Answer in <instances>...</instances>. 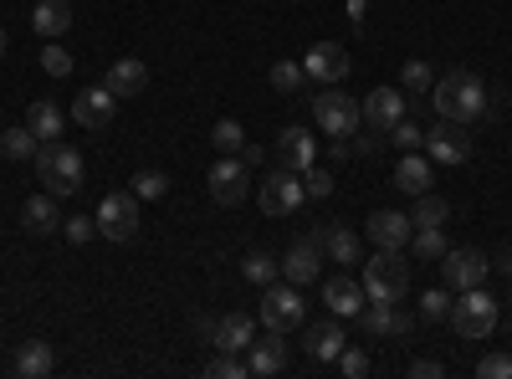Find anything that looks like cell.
<instances>
[{"mask_svg":"<svg viewBox=\"0 0 512 379\" xmlns=\"http://www.w3.org/2000/svg\"><path fill=\"white\" fill-rule=\"evenodd\" d=\"M431 103L441 118H456V123H477L492 113V93H487V82L477 72H466V67H451L446 77H436V88H431Z\"/></svg>","mask_w":512,"mask_h":379,"instance_id":"obj_1","label":"cell"},{"mask_svg":"<svg viewBox=\"0 0 512 379\" xmlns=\"http://www.w3.org/2000/svg\"><path fill=\"white\" fill-rule=\"evenodd\" d=\"M82 175H88L82 149L57 144V139H47V144L36 149V180H41V190H47V195H57V200L77 195V190H82Z\"/></svg>","mask_w":512,"mask_h":379,"instance_id":"obj_2","label":"cell"},{"mask_svg":"<svg viewBox=\"0 0 512 379\" xmlns=\"http://www.w3.org/2000/svg\"><path fill=\"white\" fill-rule=\"evenodd\" d=\"M405 292H410V262H405V251L374 246V257L364 262V298H374V303H400Z\"/></svg>","mask_w":512,"mask_h":379,"instance_id":"obj_3","label":"cell"},{"mask_svg":"<svg viewBox=\"0 0 512 379\" xmlns=\"http://www.w3.org/2000/svg\"><path fill=\"white\" fill-rule=\"evenodd\" d=\"M313 123L328 139H349L354 129H364V108H359V98L344 93V82H328V88L313 98Z\"/></svg>","mask_w":512,"mask_h":379,"instance_id":"obj_4","label":"cell"},{"mask_svg":"<svg viewBox=\"0 0 512 379\" xmlns=\"http://www.w3.org/2000/svg\"><path fill=\"white\" fill-rule=\"evenodd\" d=\"M497 298L487 287H466L456 292V303H451V328L461 333V339H487V333L497 328Z\"/></svg>","mask_w":512,"mask_h":379,"instance_id":"obj_5","label":"cell"},{"mask_svg":"<svg viewBox=\"0 0 512 379\" xmlns=\"http://www.w3.org/2000/svg\"><path fill=\"white\" fill-rule=\"evenodd\" d=\"M256 205H262L267 216H297V210L308 205L303 175H292V170H272L262 185H256Z\"/></svg>","mask_w":512,"mask_h":379,"instance_id":"obj_6","label":"cell"},{"mask_svg":"<svg viewBox=\"0 0 512 379\" xmlns=\"http://www.w3.org/2000/svg\"><path fill=\"white\" fill-rule=\"evenodd\" d=\"M303 287H292V282H267L262 292V323L277 328V333H292V328H303Z\"/></svg>","mask_w":512,"mask_h":379,"instance_id":"obj_7","label":"cell"},{"mask_svg":"<svg viewBox=\"0 0 512 379\" xmlns=\"http://www.w3.org/2000/svg\"><path fill=\"white\" fill-rule=\"evenodd\" d=\"M251 164L241 154H216V164H210V195H216V205H241L251 195Z\"/></svg>","mask_w":512,"mask_h":379,"instance_id":"obj_8","label":"cell"},{"mask_svg":"<svg viewBox=\"0 0 512 379\" xmlns=\"http://www.w3.org/2000/svg\"><path fill=\"white\" fill-rule=\"evenodd\" d=\"M98 231L108 241H134L139 236V195L134 190H113L98 205Z\"/></svg>","mask_w":512,"mask_h":379,"instance_id":"obj_9","label":"cell"},{"mask_svg":"<svg viewBox=\"0 0 512 379\" xmlns=\"http://www.w3.org/2000/svg\"><path fill=\"white\" fill-rule=\"evenodd\" d=\"M487 272H492V262L482 257L477 246H451L446 257H441V287H451V292L482 287V282H487Z\"/></svg>","mask_w":512,"mask_h":379,"instance_id":"obj_10","label":"cell"},{"mask_svg":"<svg viewBox=\"0 0 512 379\" xmlns=\"http://www.w3.org/2000/svg\"><path fill=\"white\" fill-rule=\"evenodd\" d=\"M323 241H318V231L313 236H303V241H292V251L282 257V282H292V287H308V282H318V272H323Z\"/></svg>","mask_w":512,"mask_h":379,"instance_id":"obj_11","label":"cell"},{"mask_svg":"<svg viewBox=\"0 0 512 379\" xmlns=\"http://www.w3.org/2000/svg\"><path fill=\"white\" fill-rule=\"evenodd\" d=\"M359 108H364V123H369L374 134H390L395 123L405 118L410 98H405L400 88H374V93H364V98H359Z\"/></svg>","mask_w":512,"mask_h":379,"instance_id":"obj_12","label":"cell"},{"mask_svg":"<svg viewBox=\"0 0 512 379\" xmlns=\"http://www.w3.org/2000/svg\"><path fill=\"white\" fill-rule=\"evenodd\" d=\"M425 154H431L436 164H466V154H472V139H466V123L441 118L436 129L425 134Z\"/></svg>","mask_w":512,"mask_h":379,"instance_id":"obj_13","label":"cell"},{"mask_svg":"<svg viewBox=\"0 0 512 379\" xmlns=\"http://www.w3.org/2000/svg\"><path fill=\"white\" fill-rule=\"evenodd\" d=\"M287 359H292V349H287V333H277V328H267L262 339H251V349H246V369H251L256 379H272V374H282V369H287Z\"/></svg>","mask_w":512,"mask_h":379,"instance_id":"obj_14","label":"cell"},{"mask_svg":"<svg viewBox=\"0 0 512 379\" xmlns=\"http://www.w3.org/2000/svg\"><path fill=\"white\" fill-rule=\"evenodd\" d=\"M272 159H277V170H292V175H303L318 164V144L308 129H282L277 144H272Z\"/></svg>","mask_w":512,"mask_h":379,"instance_id":"obj_15","label":"cell"},{"mask_svg":"<svg viewBox=\"0 0 512 379\" xmlns=\"http://www.w3.org/2000/svg\"><path fill=\"white\" fill-rule=\"evenodd\" d=\"M410 236H415V226H410L405 210H374L369 216V241L384 246V251H405Z\"/></svg>","mask_w":512,"mask_h":379,"instance_id":"obj_16","label":"cell"},{"mask_svg":"<svg viewBox=\"0 0 512 379\" xmlns=\"http://www.w3.org/2000/svg\"><path fill=\"white\" fill-rule=\"evenodd\" d=\"M113 113H118V98H113L108 88H82V93L72 98V118L82 123V129H108Z\"/></svg>","mask_w":512,"mask_h":379,"instance_id":"obj_17","label":"cell"},{"mask_svg":"<svg viewBox=\"0 0 512 379\" xmlns=\"http://www.w3.org/2000/svg\"><path fill=\"white\" fill-rule=\"evenodd\" d=\"M303 67H308V77H318V82H344V77H349V52L338 47V41H313L308 57H303Z\"/></svg>","mask_w":512,"mask_h":379,"instance_id":"obj_18","label":"cell"},{"mask_svg":"<svg viewBox=\"0 0 512 379\" xmlns=\"http://www.w3.org/2000/svg\"><path fill=\"white\" fill-rule=\"evenodd\" d=\"M431 185H436V159L425 154V149H410V154L400 159V170H395V190H405V195L415 200V195H425Z\"/></svg>","mask_w":512,"mask_h":379,"instance_id":"obj_19","label":"cell"},{"mask_svg":"<svg viewBox=\"0 0 512 379\" xmlns=\"http://www.w3.org/2000/svg\"><path fill=\"white\" fill-rule=\"evenodd\" d=\"M303 344H308V354H313L318 364H338V354L349 349V339H344V318H333V313H328L323 323L308 328V339H303Z\"/></svg>","mask_w":512,"mask_h":379,"instance_id":"obj_20","label":"cell"},{"mask_svg":"<svg viewBox=\"0 0 512 379\" xmlns=\"http://www.w3.org/2000/svg\"><path fill=\"white\" fill-rule=\"evenodd\" d=\"M103 88L123 103V98H139L144 88H149V67L139 62V57H118L113 67H108V77H103Z\"/></svg>","mask_w":512,"mask_h":379,"instance_id":"obj_21","label":"cell"},{"mask_svg":"<svg viewBox=\"0 0 512 379\" xmlns=\"http://www.w3.org/2000/svg\"><path fill=\"white\" fill-rule=\"evenodd\" d=\"M323 303H328V313H333V318H354L369 298H364V282H354V277L338 272V277H328V282H323Z\"/></svg>","mask_w":512,"mask_h":379,"instance_id":"obj_22","label":"cell"},{"mask_svg":"<svg viewBox=\"0 0 512 379\" xmlns=\"http://www.w3.org/2000/svg\"><path fill=\"white\" fill-rule=\"evenodd\" d=\"M251 339H256V323H251L246 313H226V318L216 323V333H210V344H216L221 354H246Z\"/></svg>","mask_w":512,"mask_h":379,"instance_id":"obj_23","label":"cell"},{"mask_svg":"<svg viewBox=\"0 0 512 379\" xmlns=\"http://www.w3.org/2000/svg\"><path fill=\"white\" fill-rule=\"evenodd\" d=\"M21 226L31 231V236H52L57 226H62V216H57V195H31L26 205H21Z\"/></svg>","mask_w":512,"mask_h":379,"instance_id":"obj_24","label":"cell"},{"mask_svg":"<svg viewBox=\"0 0 512 379\" xmlns=\"http://www.w3.org/2000/svg\"><path fill=\"white\" fill-rule=\"evenodd\" d=\"M52 369H57V349H52L47 339L21 344V354H16V374H21V379H47Z\"/></svg>","mask_w":512,"mask_h":379,"instance_id":"obj_25","label":"cell"},{"mask_svg":"<svg viewBox=\"0 0 512 379\" xmlns=\"http://www.w3.org/2000/svg\"><path fill=\"white\" fill-rule=\"evenodd\" d=\"M31 26H36V36H47V41H57L67 26H72V6L67 0H36V11H31Z\"/></svg>","mask_w":512,"mask_h":379,"instance_id":"obj_26","label":"cell"},{"mask_svg":"<svg viewBox=\"0 0 512 379\" xmlns=\"http://www.w3.org/2000/svg\"><path fill=\"white\" fill-rule=\"evenodd\" d=\"M26 129H31L41 144H47V139H62V129H67V113H62L57 103L41 98V103H31V108H26Z\"/></svg>","mask_w":512,"mask_h":379,"instance_id":"obj_27","label":"cell"},{"mask_svg":"<svg viewBox=\"0 0 512 379\" xmlns=\"http://www.w3.org/2000/svg\"><path fill=\"white\" fill-rule=\"evenodd\" d=\"M318 241H323V257H328V262H338V267H354V262H359V236H354V231L328 226V231H318Z\"/></svg>","mask_w":512,"mask_h":379,"instance_id":"obj_28","label":"cell"},{"mask_svg":"<svg viewBox=\"0 0 512 379\" xmlns=\"http://www.w3.org/2000/svg\"><path fill=\"white\" fill-rule=\"evenodd\" d=\"M395 318H400V303H374V298L354 313V323L369 333V339H384V333H395Z\"/></svg>","mask_w":512,"mask_h":379,"instance_id":"obj_29","label":"cell"},{"mask_svg":"<svg viewBox=\"0 0 512 379\" xmlns=\"http://www.w3.org/2000/svg\"><path fill=\"white\" fill-rule=\"evenodd\" d=\"M410 251H415V262H441L451 241H446V226H415L410 236Z\"/></svg>","mask_w":512,"mask_h":379,"instance_id":"obj_30","label":"cell"},{"mask_svg":"<svg viewBox=\"0 0 512 379\" xmlns=\"http://www.w3.org/2000/svg\"><path fill=\"white\" fill-rule=\"evenodd\" d=\"M451 221V205L436 195V190H425L415 195V210H410V226H446Z\"/></svg>","mask_w":512,"mask_h":379,"instance_id":"obj_31","label":"cell"},{"mask_svg":"<svg viewBox=\"0 0 512 379\" xmlns=\"http://www.w3.org/2000/svg\"><path fill=\"white\" fill-rule=\"evenodd\" d=\"M267 82H272V93L292 98V93L308 88V67H303V62H277V67L267 72Z\"/></svg>","mask_w":512,"mask_h":379,"instance_id":"obj_32","label":"cell"},{"mask_svg":"<svg viewBox=\"0 0 512 379\" xmlns=\"http://www.w3.org/2000/svg\"><path fill=\"white\" fill-rule=\"evenodd\" d=\"M431 88H436V72L425 67L420 57L405 62V72H400V93H405V98H431Z\"/></svg>","mask_w":512,"mask_h":379,"instance_id":"obj_33","label":"cell"},{"mask_svg":"<svg viewBox=\"0 0 512 379\" xmlns=\"http://www.w3.org/2000/svg\"><path fill=\"white\" fill-rule=\"evenodd\" d=\"M36 149H41V139L26 129V123H21V129L0 134V154H6V159H36Z\"/></svg>","mask_w":512,"mask_h":379,"instance_id":"obj_34","label":"cell"},{"mask_svg":"<svg viewBox=\"0 0 512 379\" xmlns=\"http://www.w3.org/2000/svg\"><path fill=\"white\" fill-rule=\"evenodd\" d=\"M241 272H246V282L267 287V282H277V277H282V262H277V257H267V251H251V257L241 262Z\"/></svg>","mask_w":512,"mask_h":379,"instance_id":"obj_35","label":"cell"},{"mask_svg":"<svg viewBox=\"0 0 512 379\" xmlns=\"http://www.w3.org/2000/svg\"><path fill=\"white\" fill-rule=\"evenodd\" d=\"M451 303H456V292H451V287L420 292V318H425V323H441V318H451Z\"/></svg>","mask_w":512,"mask_h":379,"instance_id":"obj_36","label":"cell"},{"mask_svg":"<svg viewBox=\"0 0 512 379\" xmlns=\"http://www.w3.org/2000/svg\"><path fill=\"white\" fill-rule=\"evenodd\" d=\"M210 144H216V154H241L246 149V129L236 118H221L216 129H210Z\"/></svg>","mask_w":512,"mask_h":379,"instance_id":"obj_37","label":"cell"},{"mask_svg":"<svg viewBox=\"0 0 512 379\" xmlns=\"http://www.w3.org/2000/svg\"><path fill=\"white\" fill-rule=\"evenodd\" d=\"M134 195L139 200H164L169 195V175L164 170H139L134 175Z\"/></svg>","mask_w":512,"mask_h":379,"instance_id":"obj_38","label":"cell"},{"mask_svg":"<svg viewBox=\"0 0 512 379\" xmlns=\"http://www.w3.org/2000/svg\"><path fill=\"white\" fill-rule=\"evenodd\" d=\"M205 374H210V379H246L251 369H246L241 354H221V349H216V359L205 364Z\"/></svg>","mask_w":512,"mask_h":379,"instance_id":"obj_39","label":"cell"},{"mask_svg":"<svg viewBox=\"0 0 512 379\" xmlns=\"http://www.w3.org/2000/svg\"><path fill=\"white\" fill-rule=\"evenodd\" d=\"M41 72H47V77H67L72 72V52L57 47V41H47V47H41Z\"/></svg>","mask_w":512,"mask_h":379,"instance_id":"obj_40","label":"cell"},{"mask_svg":"<svg viewBox=\"0 0 512 379\" xmlns=\"http://www.w3.org/2000/svg\"><path fill=\"white\" fill-rule=\"evenodd\" d=\"M369 369H374V359L364 349H344V354H338V374H344V379H364Z\"/></svg>","mask_w":512,"mask_h":379,"instance_id":"obj_41","label":"cell"},{"mask_svg":"<svg viewBox=\"0 0 512 379\" xmlns=\"http://www.w3.org/2000/svg\"><path fill=\"white\" fill-rule=\"evenodd\" d=\"M303 190H308V200H328L333 195V175L313 164V170H303Z\"/></svg>","mask_w":512,"mask_h":379,"instance_id":"obj_42","label":"cell"},{"mask_svg":"<svg viewBox=\"0 0 512 379\" xmlns=\"http://www.w3.org/2000/svg\"><path fill=\"white\" fill-rule=\"evenodd\" d=\"M477 374H482V379H512V354H487V359H477Z\"/></svg>","mask_w":512,"mask_h":379,"instance_id":"obj_43","label":"cell"},{"mask_svg":"<svg viewBox=\"0 0 512 379\" xmlns=\"http://www.w3.org/2000/svg\"><path fill=\"white\" fill-rule=\"evenodd\" d=\"M390 139H395V144H400L405 154H410V149H425V134L415 129L410 118H400V123H395V129H390Z\"/></svg>","mask_w":512,"mask_h":379,"instance_id":"obj_44","label":"cell"},{"mask_svg":"<svg viewBox=\"0 0 512 379\" xmlns=\"http://www.w3.org/2000/svg\"><path fill=\"white\" fill-rule=\"evenodd\" d=\"M93 226H98L93 216H72V221H67V241H77V246H82V241L93 236Z\"/></svg>","mask_w":512,"mask_h":379,"instance_id":"obj_45","label":"cell"},{"mask_svg":"<svg viewBox=\"0 0 512 379\" xmlns=\"http://www.w3.org/2000/svg\"><path fill=\"white\" fill-rule=\"evenodd\" d=\"M441 374H446L441 359H415V364H410V379H441Z\"/></svg>","mask_w":512,"mask_h":379,"instance_id":"obj_46","label":"cell"},{"mask_svg":"<svg viewBox=\"0 0 512 379\" xmlns=\"http://www.w3.org/2000/svg\"><path fill=\"white\" fill-rule=\"evenodd\" d=\"M349 139H359V144H349V149H354V154H374V149H379V144H384V134H374V129H369V134H359V129H354V134H349Z\"/></svg>","mask_w":512,"mask_h":379,"instance_id":"obj_47","label":"cell"},{"mask_svg":"<svg viewBox=\"0 0 512 379\" xmlns=\"http://www.w3.org/2000/svg\"><path fill=\"white\" fill-rule=\"evenodd\" d=\"M241 159H246V164H251V170H256V164H262V149H256V144L246 139V149H241Z\"/></svg>","mask_w":512,"mask_h":379,"instance_id":"obj_48","label":"cell"},{"mask_svg":"<svg viewBox=\"0 0 512 379\" xmlns=\"http://www.w3.org/2000/svg\"><path fill=\"white\" fill-rule=\"evenodd\" d=\"M364 11H369V0H349V16L354 21H364Z\"/></svg>","mask_w":512,"mask_h":379,"instance_id":"obj_49","label":"cell"},{"mask_svg":"<svg viewBox=\"0 0 512 379\" xmlns=\"http://www.w3.org/2000/svg\"><path fill=\"white\" fill-rule=\"evenodd\" d=\"M11 52V36H6V26H0V57H6Z\"/></svg>","mask_w":512,"mask_h":379,"instance_id":"obj_50","label":"cell"},{"mask_svg":"<svg viewBox=\"0 0 512 379\" xmlns=\"http://www.w3.org/2000/svg\"><path fill=\"white\" fill-rule=\"evenodd\" d=\"M502 272H507V277H512V251H507V257H502Z\"/></svg>","mask_w":512,"mask_h":379,"instance_id":"obj_51","label":"cell"},{"mask_svg":"<svg viewBox=\"0 0 512 379\" xmlns=\"http://www.w3.org/2000/svg\"><path fill=\"white\" fill-rule=\"evenodd\" d=\"M507 303H512V298H507Z\"/></svg>","mask_w":512,"mask_h":379,"instance_id":"obj_52","label":"cell"}]
</instances>
